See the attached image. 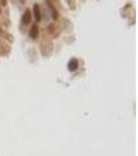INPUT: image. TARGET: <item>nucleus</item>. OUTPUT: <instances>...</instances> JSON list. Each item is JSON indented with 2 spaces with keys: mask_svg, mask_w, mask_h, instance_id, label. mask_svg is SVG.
Wrapping results in <instances>:
<instances>
[{
  "mask_svg": "<svg viewBox=\"0 0 138 156\" xmlns=\"http://www.w3.org/2000/svg\"><path fill=\"white\" fill-rule=\"evenodd\" d=\"M31 11H30L29 8H26L24 11V14H23V17H22V21L24 23L25 25H28L30 22H31Z\"/></svg>",
  "mask_w": 138,
  "mask_h": 156,
  "instance_id": "obj_1",
  "label": "nucleus"
},
{
  "mask_svg": "<svg viewBox=\"0 0 138 156\" xmlns=\"http://www.w3.org/2000/svg\"><path fill=\"white\" fill-rule=\"evenodd\" d=\"M33 15H34L36 22H40L42 19V15H41V8H40V4L38 3H34V5H33Z\"/></svg>",
  "mask_w": 138,
  "mask_h": 156,
  "instance_id": "obj_2",
  "label": "nucleus"
},
{
  "mask_svg": "<svg viewBox=\"0 0 138 156\" xmlns=\"http://www.w3.org/2000/svg\"><path fill=\"white\" fill-rule=\"evenodd\" d=\"M38 36V25L36 24V23H34V24L31 26V28H30V31H29V36L31 38H36Z\"/></svg>",
  "mask_w": 138,
  "mask_h": 156,
  "instance_id": "obj_3",
  "label": "nucleus"
},
{
  "mask_svg": "<svg viewBox=\"0 0 138 156\" xmlns=\"http://www.w3.org/2000/svg\"><path fill=\"white\" fill-rule=\"evenodd\" d=\"M78 66H79V63L78 60L76 58H72V59L69 61V65H68V68L71 72H74L76 71L77 69H78Z\"/></svg>",
  "mask_w": 138,
  "mask_h": 156,
  "instance_id": "obj_4",
  "label": "nucleus"
},
{
  "mask_svg": "<svg viewBox=\"0 0 138 156\" xmlns=\"http://www.w3.org/2000/svg\"><path fill=\"white\" fill-rule=\"evenodd\" d=\"M0 36H3V38H5L6 40H8L9 42H13V41H14V38H13V36H11V34H8V33L4 32V30H3L1 27H0Z\"/></svg>",
  "mask_w": 138,
  "mask_h": 156,
  "instance_id": "obj_5",
  "label": "nucleus"
},
{
  "mask_svg": "<svg viewBox=\"0 0 138 156\" xmlns=\"http://www.w3.org/2000/svg\"><path fill=\"white\" fill-rule=\"evenodd\" d=\"M1 5H3V6L6 5V0H1Z\"/></svg>",
  "mask_w": 138,
  "mask_h": 156,
  "instance_id": "obj_6",
  "label": "nucleus"
},
{
  "mask_svg": "<svg viewBox=\"0 0 138 156\" xmlns=\"http://www.w3.org/2000/svg\"><path fill=\"white\" fill-rule=\"evenodd\" d=\"M19 1H20L21 3H25V1H26V0H19Z\"/></svg>",
  "mask_w": 138,
  "mask_h": 156,
  "instance_id": "obj_7",
  "label": "nucleus"
},
{
  "mask_svg": "<svg viewBox=\"0 0 138 156\" xmlns=\"http://www.w3.org/2000/svg\"><path fill=\"white\" fill-rule=\"evenodd\" d=\"M0 15H1V6H0Z\"/></svg>",
  "mask_w": 138,
  "mask_h": 156,
  "instance_id": "obj_8",
  "label": "nucleus"
}]
</instances>
